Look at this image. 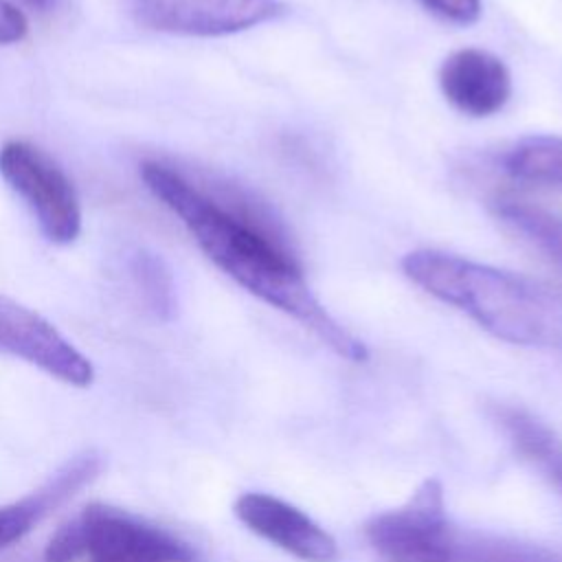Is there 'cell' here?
Masks as SVG:
<instances>
[{
  "label": "cell",
  "instance_id": "obj_1",
  "mask_svg": "<svg viewBox=\"0 0 562 562\" xmlns=\"http://www.w3.org/2000/svg\"><path fill=\"white\" fill-rule=\"evenodd\" d=\"M140 178L191 233L200 250L235 283L281 310L351 362L369 351L314 296L279 220L244 189L191 178L173 165L145 160Z\"/></svg>",
  "mask_w": 562,
  "mask_h": 562
},
{
  "label": "cell",
  "instance_id": "obj_2",
  "mask_svg": "<svg viewBox=\"0 0 562 562\" xmlns=\"http://www.w3.org/2000/svg\"><path fill=\"white\" fill-rule=\"evenodd\" d=\"M402 272L501 340L562 349V303L531 279L430 248L406 252Z\"/></svg>",
  "mask_w": 562,
  "mask_h": 562
},
{
  "label": "cell",
  "instance_id": "obj_3",
  "mask_svg": "<svg viewBox=\"0 0 562 562\" xmlns=\"http://www.w3.org/2000/svg\"><path fill=\"white\" fill-rule=\"evenodd\" d=\"M0 176L22 198L46 239L70 244L81 233V204L72 180L37 145L7 140L0 147Z\"/></svg>",
  "mask_w": 562,
  "mask_h": 562
},
{
  "label": "cell",
  "instance_id": "obj_4",
  "mask_svg": "<svg viewBox=\"0 0 562 562\" xmlns=\"http://www.w3.org/2000/svg\"><path fill=\"white\" fill-rule=\"evenodd\" d=\"M364 536L382 562H457L454 529L437 479L424 481L402 507L373 516Z\"/></svg>",
  "mask_w": 562,
  "mask_h": 562
},
{
  "label": "cell",
  "instance_id": "obj_5",
  "mask_svg": "<svg viewBox=\"0 0 562 562\" xmlns=\"http://www.w3.org/2000/svg\"><path fill=\"white\" fill-rule=\"evenodd\" d=\"M127 15L143 29L184 35H233L277 20L281 0H121Z\"/></svg>",
  "mask_w": 562,
  "mask_h": 562
},
{
  "label": "cell",
  "instance_id": "obj_6",
  "mask_svg": "<svg viewBox=\"0 0 562 562\" xmlns=\"http://www.w3.org/2000/svg\"><path fill=\"white\" fill-rule=\"evenodd\" d=\"M0 353L77 389L94 382L92 362L50 321L4 294H0Z\"/></svg>",
  "mask_w": 562,
  "mask_h": 562
},
{
  "label": "cell",
  "instance_id": "obj_7",
  "mask_svg": "<svg viewBox=\"0 0 562 562\" xmlns=\"http://www.w3.org/2000/svg\"><path fill=\"white\" fill-rule=\"evenodd\" d=\"M90 562H191L193 551L169 531L108 505H90L79 516Z\"/></svg>",
  "mask_w": 562,
  "mask_h": 562
},
{
  "label": "cell",
  "instance_id": "obj_8",
  "mask_svg": "<svg viewBox=\"0 0 562 562\" xmlns=\"http://www.w3.org/2000/svg\"><path fill=\"white\" fill-rule=\"evenodd\" d=\"M235 516L257 536L303 562H334L336 540L294 505L261 492H246L235 501Z\"/></svg>",
  "mask_w": 562,
  "mask_h": 562
},
{
  "label": "cell",
  "instance_id": "obj_9",
  "mask_svg": "<svg viewBox=\"0 0 562 562\" xmlns=\"http://www.w3.org/2000/svg\"><path fill=\"white\" fill-rule=\"evenodd\" d=\"M439 88L461 114L487 119L498 114L512 97V75L501 57L483 48H459L439 66Z\"/></svg>",
  "mask_w": 562,
  "mask_h": 562
},
{
  "label": "cell",
  "instance_id": "obj_10",
  "mask_svg": "<svg viewBox=\"0 0 562 562\" xmlns=\"http://www.w3.org/2000/svg\"><path fill=\"white\" fill-rule=\"evenodd\" d=\"M103 454L86 448L66 459L42 485L20 501L0 505V551L22 540L37 522L90 485L103 470Z\"/></svg>",
  "mask_w": 562,
  "mask_h": 562
},
{
  "label": "cell",
  "instance_id": "obj_11",
  "mask_svg": "<svg viewBox=\"0 0 562 562\" xmlns=\"http://www.w3.org/2000/svg\"><path fill=\"white\" fill-rule=\"evenodd\" d=\"M494 419L514 450L562 496V439L525 408L496 406Z\"/></svg>",
  "mask_w": 562,
  "mask_h": 562
},
{
  "label": "cell",
  "instance_id": "obj_12",
  "mask_svg": "<svg viewBox=\"0 0 562 562\" xmlns=\"http://www.w3.org/2000/svg\"><path fill=\"white\" fill-rule=\"evenodd\" d=\"M494 213L507 228L562 270V215L516 198H498Z\"/></svg>",
  "mask_w": 562,
  "mask_h": 562
},
{
  "label": "cell",
  "instance_id": "obj_13",
  "mask_svg": "<svg viewBox=\"0 0 562 562\" xmlns=\"http://www.w3.org/2000/svg\"><path fill=\"white\" fill-rule=\"evenodd\" d=\"M125 274L138 303L160 321L173 318L178 310L176 279L169 263L149 248H134L125 257Z\"/></svg>",
  "mask_w": 562,
  "mask_h": 562
},
{
  "label": "cell",
  "instance_id": "obj_14",
  "mask_svg": "<svg viewBox=\"0 0 562 562\" xmlns=\"http://www.w3.org/2000/svg\"><path fill=\"white\" fill-rule=\"evenodd\" d=\"M503 169L520 182L562 189V138L527 136L503 156Z\"/></svg>",
  "mask_w": 562,
  "mask_h": 562
},
{
  "label": "cell",
  "instance_id": "obj_15",
  "mask_svg": "<svg viewBox=\"0 0 562 562\" xmlns=\"http://www.w3.org/2000/svg\"><path fill=\"white\" fill-rule=\"evenodd\" d=\"M454 558L457 562H562L540 544L459 531H454Z\"/></svg>",
  "mask_w": 562,
  "mask_h": 562
},
{
  "label": "cell",
  "instance_id": "obj_16",
  "mask_svg": "<svg viewBox=\"0 0 562 562\" xmlns=\"http://www.w3.org/2000/svg\"><path fill=\"white\" fill-rule=\"evenodd\" d=\"M81 555H86V533L75 516L48 538L44 547V562H77Z\"/></svg>",
  "mask_w": 562,
  "mask_h": 562
},
{
  "label": "cell",
  "instance_id": "obj_17",
  "mask_svg": "<svg viewBox=\"0 0 562 562\" xmlns=\"http://www.w3.org/2000/svg\"><path fill=\"white\" fill-rule=\"evenodd\" d=\"M432 13L454 24H472L481 15V0H422Z\"/></svg>",
  "mask_w": 562,
  "mask_h": 562
},
{
  "label": "cell",
  "instance_id": "obj_18",
  "mask_svg": "<svg viewBox=\"0 0 562 562\" xmlns=\"http://www.w3.org/2000/svg\"><path fill=\"white\" fill-rule=\"evenodd\" d=\"M26 31L29 22L24 13L15 4L0 0V46L20 42L26 35Z\"/></svg>",
  "mask_w": 562,
  "mask_h": 562
},
{
  "label": "cell",
  "instance_id": "obj_19",
  "mask_svg": "<svg viewBox=\"0 0 562 562\" xmlns=\"http://www.w3.org/2000/svg\"><path fill=\"white\" fill-rule=\"evenodd\" d=\"M20 2H24L26 7H31L35 11H50L57 4V0H20Z\"/></svg>",
  "mask_w": 562,
  "mask_h": 562
}]
</instances>
